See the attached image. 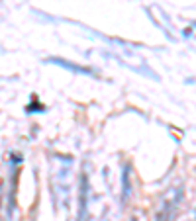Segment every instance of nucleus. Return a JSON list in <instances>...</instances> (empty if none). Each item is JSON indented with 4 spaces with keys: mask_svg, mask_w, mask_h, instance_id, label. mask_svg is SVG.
<instances>
[{
    "mask_svg": "<svg viewBox=\"0 0 196 221\" xmlns=\"http://www.w3.org/2000/svg\"><path fill=\"white\" fill-rule=\"evenodd\" d=\"M53 63H59V65H63L65 69H73V71H76V73H82V75H92V71L90 69H80V67L73 65V63H67V61H61V59H51Z\"/></svg>",
    "mask_w": 196,
    "mask_h": 221,
    "instance_id": "f257e3e1",
    "label": "nucleus"
},
{
    "mask_svg": "<svg viewBox=\"0 0 196 221\" xmlns=\"http://www.w3.org/2000/svg\"><path fill=\"white\" fill-rule=\"evenodd\" d=\"M194 26H196V24H194Z\"/></svg>",
    "mask_w": 196,
    "mask_h": 221,
    "instance_id": "f03ea898",
    "label": "nucleus"
}]
</instances>
